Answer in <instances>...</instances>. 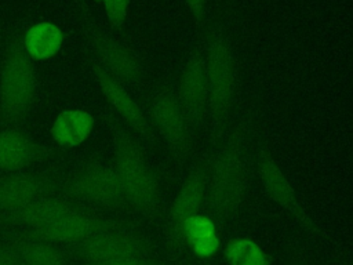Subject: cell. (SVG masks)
<instances>
[{
    "label": "cell",
    "instance_id": "obj_1",
    "mask_svg": "<svg viewBox=\"0 0 353 265\" xmlns=\"http://www.w3.org/2000/svg\"><path fill=\"white\" fill-rule=\"evenodd\" d=\"M251 116L230 123L218 146L208 155L205 204L211 215L226 222L243 208L251 181Z\"/></svg>",
    "mask_w": 353,
    "mask_h": 265
},
{
    "label": "cell",
    "instance_id": "obj_2",
    "mask_svg": "<svg viewBox=\"0 0 353 265\" xmlns=\"http://www.w3.org/2000/svg\"><path fill=\"white\" fill-rule=\"evenodd\" d=\"M113 134V166L119 174L130 210L145 217L157 215L161 206V184L138 137L120 117L105 115Z\"/></svg>",
    "mask_w": 353,
    "mask_h": 265
},
{
    "label": "cell",
    "instance_id": "obj_3",
    "mask_svg": "<svg viewBox=\"0 0 353 265\" xmlns=\"http://www.w3.org/2000/svg\"><path fill=\"white\" fill-rule=\"evenodd\" d=\"M208 84V124L218 142L230 126L239 86L234 51L219 28H212L204 47Z\"/></svg>",
    "mask_w": 353,
    "mask_h": 265
},
{
    "label": "cell",
    "instance_id": "obj_4",
    "mask_svg": "<svg viewBox=\"0 0 353 265\" xmlns=\"http://www.w3.org/2000/svg\"><path fill=\"white\" fill-rule=\"evenodd\" d=\"M58 192L84 204L106 210H127L119 174L113 164L90 160L62 178Z\"/></svg>",
    "mask_w": 353,
    "mask_h": 265
},
{
    "label": "cell",
    "instance_id": "obj_5",
    "mask_svg": "<svg viewBox=\"0 0 353 265\" xmlns=\"http://www.w3.org/2000/svg\"><path fill=\"white\" fill-rule=\"evenodd\" d=\"M36 87L32 58L18 39H11L0 75L1 117L11 124L23 120L34 102Z\"/></svg>",
    "mask_w": 353,
    "mask_h": 265
},
{
    "label": "cell",
    "instance_id": "obj_6",
    "mask_svg": "<svg viewBox=\"0 0 353 265\" xmlns=\"http://www.w3.org/2000/svg\"><path fill=\"white\" fill-rule=\"evenodd\" d=\"M149 123L167 146L172 160L183 166L193 149V127L178 99L175 86L171 83L160 86L149 99Z\"/></svg>",
    "mask_w": 353,
    "mask_h": 265
},
{
    "label": "cell",
    "instance_id": "obj_7",
    "mask_svg": "<svg viewBox=\"0 0 353 265\" xmlns=\"http://www.w3.org/2000/svg\"><path fill=\"white\" fill-rule=\"evenodd\" d=\"M92 59L114 80L128 87H138L146 77L142 55L124 40L101 29L90 32Z\"/></svg>",
    "mask_w": 353,
    "mask_h": 265
},
{
    "label": "cell",
    "instance_id": "obj_8",
    "mask_svg": "<svg viewBox=\"0 0 353 265\" xmlns=\"http://www.w3.org/2000/svg\"><path fill=\"white\" fill-rule=\"evenodd\" d=\"M70 247L83 264H101L149 253L145 237L121 221Z\"/></svg>",
    "mask_w": 353,
    "mask_h": 265
},
{
    "label": "cell",
    "instance_id": "obj_9",
    "mask_svg": "<svg viewBox=\"0 0 353 265\" xmlns=\"http://www.w3.org/2000/svg\"><path fill=\"white\" fill-rule=\"evenodd\" d=\"M208 174V155L201 157L185 177L179 190L176 192L167 214V239L170 244L179 246L185 243L182 228L186 219L199 214L205 204Z\"/></svg>",
    "mask_w": 353,
    "mask_h": 265
},
{
    "label": "cell",
    "instance_id": "obj_10",
    "mask_svg": "<svg viewBox=\"0 0 353 265\" xmlns=\"http://www.w3.org/2000/svg\"><path fill=\"white\" fill-rule=\"evenodd\" d=\"M119 222V219L101 215L84 207L77 211L68 213L47 225L22 233L26 237L44 240L54 244L62 243L74 246Z\"/></svg>",
    "mask_w": 353,
    "mask_h": 265
},
{
    "label": "cell",
    "instance_id": "obj_11",
    "mask_svg": "<svg viewBox=\"0 0 353 265\" xmlns=\"http://www.w3.org/2000/svg\"><path fill=\"white\" fill-rule=\"evenodd\" d=\"M178 99L193 130H200L208 120V84L204 47H196L186 59L175 86Z\"/></svg>",
    "mask_w": 353,
    "mask_h": 265
},
{
    "label": "cell",
    "instance_id": "obj_12",
    "mask_svg": "<svg viewBox=\"0 0 353 265\" xmlns=\"http://www.w3.org/2000/svg\"><path fill=\"white\" fill-rule=\"evenodd\" d=\"M255 155L258 177L266 195L284 210H287L290 214H292L305 229L316 232V225L306 214L305 208L302 207L298 199L295 189L292 188L284 171L280 168V166L272 156L265 142H258V149Z\"/></svg>",
    "mask_w": 353,
    "mask_h": 265
},
{
    "label": "cell",
    "instance_id": "obj_13",
    "mask_svg": "<svg viewBox=\"0 0 353 265\" xmlns=\"http://www.w3.org/2000/svg\"><path fill=\"white\" fill-rule=\"evenodd\" d=\"M61 179L55 168L18 171L0 178V213L21 208L43 195L58 192Z\"/></svg>",
    "mask_w": 353,
    "mask_h": 265
},
{
    "label": "cell",
    "instance_id": "obj_14",
    "mask_svg": "<svg viewBox=\"0 0 353 265\" xmlns=\"http://www.w3.org/2000/svg\"><path fill=\"white\" fill-rule=\"evenodd\" d=\"M84 207L87 206L59 192L43 195L21 208L0 213V229L12 228L19 229L21 232H28Z\"/></svg>",
    "mask_w": 353,
    "mask_h": 265
},
{
    "label": "cell",
    "instance_id": "obj_15",
    "mask_svg": "<svg viewBox=\"0 0 353 265\" xmlns=\"http://www.w3.org/2000/svg\"><path fill=\"white\" fill-rule=\"evenodd\" d=\"M91 69L98 81V86L109 102V105L116 110L123 123L139 138L143 141L153 144L154 142V131L149 123V119L139 104L131 97L127 91L125 86L114 80L110 75H108L92 58L90 59Z\"/></svg>",
    "mask_w": 353,
    "mask_h": 265
},
{
    "label": "cell",
    "instance_id": "obj_16",
    "mask_svg": "<svg viewBox=\"0 0 353 265\" xmlns=\"http://www.w3.org/2000/svg\"><path fill=\"white\" fill-rule=\"evenodd\" d=\"M55 155L19 128L0 131V171L18 173Z\"/></svg>",
    "mask_w": 353,
    "mask_h": 265
},
{
    "label": "cell",
    "instance_id": "obj_17",
    "mask_svg": "<svg viewBox=\"0 0 353 265\" xmlns=\"http://www.w3.org/2000/svg\"><path fill=\"white\" fill-rule=\"evenodd\" d=\"M94 117L83 109H68L61 112L51 128L52 139L63 148L83 144L94 128Z\"/></svg>",
    "mask_w": 353,
    "mask_h": 265
},
{
    "label": "cell",
    "instance_id": "obj_18",
    "mask_svg": "<svg viewBox=\"0 0 353 265\" xmlns=\"http://www.w3.org/2000/svg\"><path fill=\"white\" fill-rule=\"evenodd\" d=\"M63 41L62 32L51 22H37L30 26L23 37V48L32 59L54 57Z\"/></svg>",
    "mask_w": 353,
    "mask_h": 265
},
{
    "label": "cell",
    "instance_id": "obj_19",
    "mask_svg": "<svg viewBox=\"0 0 353 265\" xmlns=\"http://www.w3.org/2000/svg\"><path fill=\"white\" fill-rule=\"evenodd\" d=\"M11 244L19 259L28 265H68L66 255L54 243L19 236Z\"/></svg>",
    "mask_w": 353,
    "mask_h": 265
},
{
    "label": "cell",
    "instance_id": "obj_20",
    "mask_svg": "<svg viewBox=\"0 0 353 265\" xmlns=\"http://www.w3.org/2000/svg\"><path fill=\"white\" fill-rule=\"evenodd\" d=\"M225 258L229 265H270L268 254L245 237L232 239L225 247Z\"/></svg>",
    "mask_w": 353,
    "mask_h": 265
},
{
    "label": "cell",
    "instance_id": "obj_21",
    "mask_svg": "<svg viewBox=\"0 0 353 265\" xmlns=\"http://www.w3.org/2000/svg\"><path fill=\"white\" fill-rule=\"evenodd\" d=\"M182 233H183V240L188 244H192L193 242H197L200 239L212 236L216 233V226L215 222L205 217V215H200L196 214L193 217H190L189 219L185 221L183 228H182Z\"/></svg>",
    "mask_w": 353,
    "mask_h": 265
},
{
    "label": "cell",
    "instance_id": "obj_22",
    "mask_svg": "<svg viewBox=\"0 0 353 265\" xmlns=\"http://www.w3.org/2000/svg\"><path fill=\"white\" fill-rule=\"evenodd\" d=\"M108 19L114 28H121L127 17L130 0H103Z\"/></svg>",
    "mask_w": 353,
    "mask_h": 265
},
{
    "label": "cell",
    "instance_id": "obj_23",
    "mask_svg": "<svg viewBox=\"0 0 353 265\" xmlns=\"http://www.w3.org/2000/svg\"><path fill=\"white\" fill-rule=\"evenodd\" d=\"M189 246L192 247V251L197 257H200V258H210V257H212L214 254L218 253L219 246H221V240H219V237L215 233L212 236H208V237L200 239L197 242H193Z\"/></svg>",
    "mask_w": 353,
    "mask_h": 265
},
{
    "label": "cell",
    "instance_id": "obj_24",
    "mask_svg": "<svg viewBox=\"0 0 353 265\" xmlns=\"http://www.w3.org/2000/svg\"><path fill=\"white\" fill-rule=\"evenodd\" d=\"M84 265H163L157 259H154L149 253L148 254H139V255H131L124 258H117L101 264H84Z\"/></svg>",
    "mask_w": 353,
    "mask_h": 265
},
{
    "label": "cell",
    "instance_id": "obj_25",
    "mask_svg": "<svg viewBox=\"0 0 353 265\" xmlns=\"http://www.w3.org/2000/svg\"><path fill=\"white\" fill-rule=\"evenodd\" d=\"M207 1L208 0H183L185 6L188 7L192 18L196 21V23L199 25L204 15H205V7H207Z\"/></svg>",
    "mask_w": 353,
    "mask_h": 265
},
{
    "label": "cell",
    "instance_id": "obj_26",
    "mask_svg": "<svg viewBox=\"0 0 353 265\" xmlns=\"http://www.w3.org/2000/svg\"><path fill=\"white\" fill-rule=\"evenodd\" d=\"M19 257L11 242L0 244V265H15Z\"/></svg>",
    "mask_w": 353,
    "mask_h": 265
},
{
    "label": "cell",
    "instance_id": "obj_27",
    "mask_svg": "<svg viewBox=\"0 0 353 265\" xmlns=\"http://www.w3.org/2000/svg\"><path fill=\"white\" fill-rule=\"evenodd\" d=\"M15 265H28V264H25V262H22V261H21V259H18V261H17V264H15Z\"/></svg>",
    "mask_w": 353,
    "mask_h": 265
},
{
    "label": "cell",
    "instance_id": "obj_28",
    "mask_svg": "<svg viewBox=\"0 0 353 265\" xmlns=\"http://www.w3.org/2000/svg\"><path fill=\"white\" fill-rule=\"evenodd\" d=\"M291 265H303V264L302 262H292Z\"/></svg>",
    "mask_w": 353,
    "mask_h": 265
},
{
    "label": "cell",
    "instance_id": "obj_29",
    "mask_svg": "<svg viewBox=\"0 0 353 265\" xmlns=\"http://www.w3.org/2000/svg\"><path fill=\"white\" fill-rule=\"evenodd\" d=\"M94 1H101V0H94Z\"/></svg>",
    "mask_w": 353,
    "mask_h": 265
}]
</instances>
